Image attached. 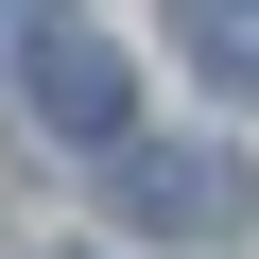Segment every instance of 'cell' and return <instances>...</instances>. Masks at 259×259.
Returning <instances> with one entry per match:
<instances>
[{
  "instance_id": "1",
  "label": "cell",
  "mask_w": 259,
  "mask_h": 259,
  "mask_svg": "<svg viewBox=\"0 0 259 259\" xmlns=\"http://www.w3.org/2000/svg\"><path fill=\"white\" fill-rule=\"evenodd\" d=\"M18 87H35V121L69 156H121L139 139V69H121V35H87V18H35L18 35Z\"/></svg>"
},
{
  "instance_id": "2",
  "label": "cell",
  "mask_w": 259,
  "mask_h": 259,
  "mask_svg": "<svg viewBox=\"0 0 259 259\" xmlns=\"http://www.w3.org/2000/svg\"><path fill=\"white\" fill-rule=\"evenodd\" d=\"M121 225H156V242H242V156L225 139H121Z\"/></svg>"
},
{
  "instance_id": "3",
  "label": "cell",
  "mask_w": 259,
  "mask_h": 259,
  "mask_svg": "<svg viewBox=\"0 0 259 259\" xmlns=\"http://www.w3.org/2000/svg\"><path fill=\"white\" fill-rule=\"evenodd\" d=\"M173 35H190L207 104H259V0H207V18H173Z\"/></svg>"
}]
</instances>
